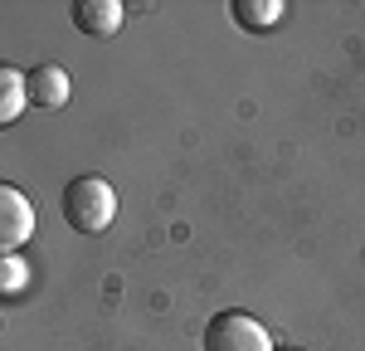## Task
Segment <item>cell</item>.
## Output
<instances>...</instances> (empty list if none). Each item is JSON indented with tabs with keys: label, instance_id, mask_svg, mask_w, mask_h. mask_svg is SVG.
Returning <instances> with one entry per match:
<instances>
[{
	"label": "cell",
	"instance_id": "obj_6",
	"mask_svg": "<svg viewBox=\"0 0 365 351\" xmlns=\"http://www.w3.org/2000/svg\"><path fill=\"white\" fill-rule=\"evenodd\" d=\"M282 15H287V5L282 0H234V20L253 34H268V29L282 25Z\"/></svg>",
	"mask_w": 365,
	"mask_h": 351
},
{
	"label": "cell",
	"instance_id": "obj_7",
	"mask_svg": "<svg viewBox=\"0 0 365 351\" xmlns=\"http://www.w3.org/2000/svg\"><path fill=\"white\" fill-rule=\"evenodd\" d=\"M25 103H29L25 73H20V68H5V73H0V122H15Z\"/></svg>",
	"mask_w": 365,
	"mask_h": 351
},
{
	"label": "cell",
	"instance_id": "obj_9",
	"mask_svg": "<svg viewBox=\"0 0 365 351\" xmlns=\"http://www.w3.org/2000/svg\"><path fill=\"white\" fill-rule=\"evenodd\" d=\"M278 351H297V347H278Z\"/></svg>",
	"mask_w": 365,
	"mask_h": 351
},
{
	"label": "cell",
	"instance_id": "obj_1",
	"mask_svg": "<svg viewBox=\"0 0 365 351\" xmlns=\"http://www.w3.org/2000/svg\"><path fill=\"white\" fill-rule=\"evenodd\" d=\"M117 215V190L103 176H73L63 185V220L78 234H103Z\"/></svg>",
	"mask_w": 365,
	"mask_h": 351
},
{
	"label": "cell",
	"instance_id": "obj_3",
	"mask_svg": "<svg viewBox=\"0 0 365 351\" xmlns=\"http://www.w3.org/2000/svg\"><path fill=\"white\" fill-rule=\"evenodd\" d=\"M29 234H34V205L25 200V190L5 185V190H0V249L15 254Z\"/></svg>",
	"mask_w": 365,
	"mask_h": 351
},
{
	"label": "cell",
	"instance_id": "obj_4",
	"mask_svg": "<svg viewBox=\"0 0 365 351\" xmlns=\"http://www.w3.org/2000/svg\"><path fill=\"white\" fill-rule=\"evenodd\" d=\"M25 83H29V103H34V108H44V113H54V108L68 103V73H63L58 63H49V58L29 68Z\"/></svg>",
	"mask_w": 365,
	"mask_h": 351
},
{
	"label": "cell",
	"instance_id": "obj_5",
	"mask_svg": "<svg viewBox=\"0 0 365 351\" xmlns=\"http://www.w3.org/2000/svg\"><path fill=\"white\" fill-rule=\"evenodd\" d=\"M122 20H127V10H122L117 0H78V5H73V25L83 29V34H93V39L117 34Z\"/></svg>",
	"mask_w": 365,
	"mask_h": 351
},
{
	"label": "cell",
	"instance_id": "obj_2",
	"mask_svg": "<svg viewBox=\"0 0 365 351\" xmlns=\"http://www.w3.org/2000/svg\"><path fill=\"white\" fill-rule=\"evenodd\" d=\"M205 351H278V347H273V332L258 317L229 307V312H215L205 322Z\"/></svg>",
	"mask_w": 365,
	"mask_h": 351
},
{
	"label": "cell",
	"instance_id": "obj_8",
	"mask_svg": "<svg viewBox=\"0 0 365 351\" xmlns=\"http://www.w3.org/2000/svg\"><path fill=\"white\" fill-rule=\"evenodd\" d=\"M0 288L25 292V263H20V254H5V263H0Z\"/></svg>",
	"mask_w": 365,
	"mask_h": 351
}]
</instances>
